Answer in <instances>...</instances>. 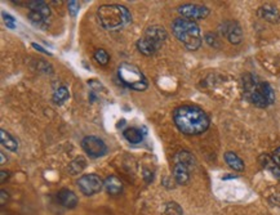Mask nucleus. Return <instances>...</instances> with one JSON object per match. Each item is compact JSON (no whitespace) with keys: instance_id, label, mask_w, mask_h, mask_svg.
Here are the masks:
<instances>
[{"instance_id":"2","label":"nucleus","mask_w":280,"mask_h":215,"mask_svg":"<svg viewBox=\"0 0 280 215\" xmlns=\"http://www.w3.org/2000/svg\"><path fill=\"white\" fill-rule=\"evenodd\" d=\"M97 18L105 30L120 31L132 22L131 12L120 4H106L97 9Z\"/></svg>"},{"instance_id":"1","label":"nucleus","mask_w":280,"mask_h":215,"mask_svg":"<svg viewBox=\"0 0 280 215\" xmlns=\"http://www.w3.org/2000/svg\"><path fill=\"white\" fill-rule=\"evenodd\" d=\"M173 120L179 132L187 135H198L210 128V117L202 108L191 104L179 106L173 112Z\"/></svg>"},{"instance_id":"22","label":"nucleus","mask_w":280,"mask_h":215,"mask_svg":"<svg viewBox=\"0 0 280 215\" xmlns=\"http://www.w3.org/2000/svg\"><path fill=\"white\" fill-rule=\"evenodd\" d=\"M86 165H87L86 160L83 159V157H76V159H75L74 161L70 164V165H69L68 171L70 173V174L76 175V174H79L80 171L84 170Z\"/></svg>"},{"instance_id":"20","label":"nucleus","mask_w":280,"mask_h":215,"mask_svg":"<svg viewBox=\"0 0 280 215\" xmlns=\"http://www.w3.org/2000/svg\"><path fill=\"white\" fill-rule=\"evenodd\" d=\"M69 97H70V93H69L68 88L66 86H60L53 93V102L56 104H62L65 100L69 99Z\"/></svg>"},{"instance_id":"6","label":"nucleus","mask_w":280,"mask_h":215,"mask_svg":"<svg viewBox=\"0 0 280 215\" xmlns=\"http://www.w3.org/2000/svg\"><path fill=\"white\" fill-rule=\"evenodd\" d=\"M118 76L124 85L133 90H145L147 88V80L141 71L132 63H122L118 68Z\"/></svg>"},{"instance_id":"16","label":"nucleus","mask_w":280,"mask_h":215,"mask_svg":"<svg viewBox=\"0 0 280 215\" xmlns=\"http://www.w3.org/2000/svg\"><path fill=\"white\" fill-rule=\"evenodd\" d=\"M225 161L228 166L234 169L235 171H243L244 170V163L243 160L240 159L239 156L234 152H226L225 153Z\"/></svg>"},{"instance_id":"24","label":"nucleus","mask_w":280,"mask_h":215,"mask_svg":"<svg viewBox=\"0 0 280 215\" xmlns=\"http://www.w3.org/2000/svg\"><path fill=\"white\" fill-rule=\"evenodd\" d=\"M94 60L97 61L100 65H102V66H106L108 63V60H110V57H108V53L106 52L105 49H97L94 52Z\"/></svg>"},{"instance_id":"28","label":"nucleus","mask_w":280,"mask_h":215,"mask_svg":"<svg viewBox=\"0 0 280 215\" xmlns=\"http://www.w3.org/2000/svg\"><path fill=\"white\" fill-rule=\"evenodd\" d=\"M271 157H273V160L277 163L278 166H280V147L279 149H277L275 151L273 152V155H271Z\"/></svg>"},{"instance_id":"13","label":"nucleus","mask_w":280,"mask_h":215,"mask_svg":"<svg viewBox=\"0 0 280 215\" xmlns=\"http://www.w3.org/2000/svg\"><path fill=\"white\" fill-rule=\"evenodd\" d=\"M260 163L266 170L270 171L271 174L275 177V179L280 181V166H278L277 163L274 161L273 157L269 155H261L260 156Z\"/></svg>"},{"instance_id":"26","label":"nucleus","mask_w":280,"mask_h":215,"mask_svg":"<svg viewBox=\"0 0 280 215\" xmlns=\"http://www.w3.org/2000/svg\"><path fill=\"white\" fill-rule=\"evenodd\" d=\"M3 18H4V22H5V25H7V27H9V29H16V19L13 16H11L9 13H5V12H3Z\"/></svg>"},{"instance_id":"7","label":"nucleus","mask_w":280,"mask_h":215,"mask_svg":"<svg viewBox=\"0 0 280 215\" xmlns=\"http://www.w3.org/2000/svg\"><path fill=\"white\" fill-rule=\"evenodd\" d=\"M173 178L178 184L185 185L190 181V170L195 166V157L187 151H179L173 159Z\"/></svg>"},{"instance_id":"21","label":"nucleus","mask_w":280,"mask_h":215,"mask_svg":"<svg viewBox=\"0 0 280 215\" xmlns=\"http://www.w3.org/2000/svg\"><path fill=\"white\" fill-rule=\"evenodd\" d=\"M161 214L163 215H183V210L178 204H175V202L171 201V202L164 204L163 210H161Z\"/></svg>"},{"instance_id":"18","label":"nucleus","mask_w":280,"mask_h":215,"mask_svg":"<svg viewBox=\"0 0 280 215\" xmlns=\"http://www.w3.org/2000/svg\"><path fill=\"white\" fill-rule=\"evenodd\" d=\"M0 142H1V145L5 149H11V151H16V149H18V143L16 141L15 138L12 137L11 134L5 132L4 129L0 130Z\"/></svg>"},{"instance_id":"10","label":"nucleus","mask_w":280,"mask_h":215,"mask_svg":"<svg viewBox=\"0 0 280 215\" xmlns=\"http://www.w3.org/2000/svg\"><path fill=\"white\" fill-rule=\"evenodd\" d=\"M178 13L182 16V18L190 19V21H196V19L206 18L210 15V9L206 5H196V4H183L178 7Z\"/></svg>"},{"instance_id":"8","label":"nucleus","mask_w":280,"mask_h":215,"mask_svg":"<svg viewBox=\"0 0 280 215\" xmlns=\"http://www.w3.org/2000/svg\"><path fill=\"white\" fill-rule=\"evenodd\" d=\"M82 147L92 159H98L107 153V146L105 145V142L96 135H88L84 138L82 141Z\"/></svg>"},{"instance_id":"29","label":"nucleus","mask_w":280,"mask_h":215,"mask_svg":"<svg viewBox=\"0 0 280 215\" xmlns=\"http://www.w3.org/2000/svg\"><path fill=\"white\" fill-rule=\"evenodd\" d=\"M0 198H1V206H4V204H5V201H8V198H9V195H8L7 192H5V189H1L0 191Z\"/></svg>"},{"instance_id":"5","label":"nucleus","mask_w":280,"mask_h":215,"mask_svg":"<svg viewBox=\"0 0 280 215\" xmlns=\"http://www.w3.org/2000/svg\"><path fill=\"white\" fill-rule=\"evenodd\" d=\"M165 39H167V31L164 30V27L154 25L150 26L145 31L143 36L137 41V49L143 56H153L160 49Z\"/></svg>"},{"instance_id":"17","label":"nucleus","mask_w":280,"mask_h":215,"mask_svg":"<svg viewBox=\"0 0 280 215\" xmlns=\"http://www.w3.org/2000/svg\"><path fill=\"white\" fill-rule=\"evenodd\" d=\"M124 138L131 143H140L143 139V132L140 128H128L123 132Z\"/></svg>"},{"instance_id":"3","label":"nucleus","mask_w":280,"mask_h":215,"mask_svg":"<svg viewBox=\"0 0 280 215\" xmlns=\"http://www.w3.org/2000/svg\"><path fill=\"white\" fill-rule=\"evenodd\" d=\"M243 86L246 99L257 107H267L275 100V93L269 83L261 82L253 75H244Z\"/></svg>"},{"instance_id":"23","label":"nucleus","mask_w":280,"mask_h":215,"mask_svg":"<svg viewBox=\"0 0 280 215\" xmlns=\"http://www.w3.org/2000/svg\"><path fill=\"white\" fill-rule=\"evenodd\" d=\"M27 18L30 19L31 23H34L35 26H39V27H41L43 25H47V22H48V19L45 18L44 16H41L40 13H37V12H34V11L29 12Z\"/></svg>"},{"instance_id":"25","label":"nucleus","mask_w":280,"mask_h":215,"mask_svg":"<svg viewBox=\"0 0 280 215\" xmlns=\"http://www.w3.org/2000/svg\"><path fill=\"white\" fill-rule=\"evenodd\" d=\"M206 41L208 43V44L210 45V47H214V48H218L221 45V41L220 39H218V36H217L216 33H208L206 35Z\"/></svg>"},{"instance_id":"12","label":"nucleus","mask_w":280,"mask_h":215,"mask_svg":"<svg viewBox=\"0 0 280 215\" xmlns=\"http://www.w3.org/2000/svg\"><path fill=\"white\" fill-rule=\"evenodd\" d=\"M57 200L66 209H74L78 205V197H76V195L68 188H62L60 192L57 193Z\"/></svg>"},{"instance_id":"31","label":"nucleus","mask_w":280,"mask_h":215,"mask_svg":"<svg viewBox=\"0 0 280 215\" xmlns=\"http://www.w3.org/2000/svg\"><path fill=\"white\" fill-rule=\"evenodd\" d=\"M0 175H1V179H0V182H1V183L5 182V179H7L8 177H9V174H8V173L5 170L0 171Z\"/></svg>"},{"instance_id":"4","label":"nucleus","mask_w":280,"mask_h":215,"mask_svg":"<svg viewBox=\"0 0 280 215\" xmlns=\"http://www.w3.org/2000/svg\"><path fill=\"white\" fill-rule=\"evenodd\" d=\"M172 30L175 36L185 45V48L189 50H196L200 48L202 33L196 22L190 19L177 18L173 21Z\"/></svg>"},{"instance_id":"27","label":"nucleus","mask_w":280,"mask_h":215,"mask_svg":"<svg viewBox=\"0 0 280 215\" xmlns=\"http://www.w3.org/2000/svg\"><path fill=\"white\" fill-rule=\"evenodd\" d=\"M68 7L70 15L72 16V17H75V16L78 15L79 9H80V4H79V1H76V0H72V1H69Z\"/></svg>"},{"instance_id":"9","label":"nucleus","mask_w":280,"mask_h":215,"mask_svg":"<svg viewBox=\"0 0 280 215\" xmlns=\"http://www.w3.org/2000/svg\"><path fill=\"white\" fill-rule=\"evenodd\" d=\"M78 185L86 196H93L101 191L105 182H102V179L97 174H87L79 179Z\"/></svg>"},{"instance_id":"19","label":"nucleus","mask_w":280,"mask_h":215,"mask_svg":"<svg viewBox=\"0 0 280 215\" xmlns=\"http://www.w3.org/2000/svg\"><path fill=\"white\" fill-rule=\"evenodd\" d=\"M260 13H261V17H263L265 19L270 21V22H278L279 21V12L275 7L273 5H265L260 9Z\"/></svg>"},{"instance_id":"32","label":"nucleus","mask_w":280,"mask_h":215,"mask_svg":"<svg viewBox=\"0 0 280 215\" xmlns=\"http://www.w3.org/2000/svg\"><path fill=\"white\" fill-rule=\"evenodd\" d=\"M0 156H1V161H0V163H1V165H3V164L5 163V156H4L3 152H0Z\"/></svg>"},{"instance_id":"15","label":"nucleus","mask_w":280,"mask_h":215,"mask_svg":"<svg viewBox=\"0 0 280 215\" xmlns=\"http://www.w3.org/2000/svg\"><path fill=\"white\" fill-rule=\"evenodd\" d=\"M27 8H29L30 11L40 13V15L44 16L47 19L51 17V9H49L48 4L45 3V1H41V0H33V1H29V3H27Z\"/></svg>"},{"instance_id":"14","label":"nucleus","mask_w":280,"mask_h":215,"mask_svg":"<svg viewBox=\"0 0 280 215\" xmlns=\"http://www.w3.org/2000/svg\"><path fill=\"white\" fill-rule=\"evenodd\" d=\"M105 188L108 195L116 196V195H119V193H122V191H123V183L120 182L119 178L111 175V177H108L105 181Z\"/></svg>"},{"instance_id":"30","label":"nucleus","mask_w":280,"mask_h":215,"mask_svg":"<svg viewBox=\"0 0 280 215\" xmlns=\"http://www.w3.org/2000/svg\"><path fill=\"white\" fill-rule=\"evenodd\" d=\"M31 45H33V48L36 49L37 52H41V53H44V54H48V56H51V53H48V50H45L44 48H41L40 45L36 44V43H33V44H31Z\"/></svg>"},{"instance_id":"11","label":"nucleus","mask_w":280,"mask_h":215,"mask_svg":"<svg viewBox=\"0 0 280 215\" xmlns=\"http://www.w3.org/2000/svg\"><path fill=\"white\" fill-rule=\"evenodd\" d=\"M220 31L231 44H239L240 41L243 40L242 27L235 21H228V22L222 23L220 26Z\"/></svg>"}]
</instances>
